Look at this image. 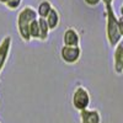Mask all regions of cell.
<instances>
[{"instance_id": "cell-1", "label": "cell", "mask_w": 123, "mask_h": 123, "mask_svg": "<svg viewBox=\"0 0 123 123\" xmlns=\"http://www.w3.org/2000/svg\"><path fill=\"white\" fill-rule=\"evenodd\" d=\"M106 6V37L110 47L113 48L123 37V22L122 16L115 14L113 5Z\"/></svg>"}, {"instance_id": "cell-2", "label": "cell", "mask_w": 123, "mask_h": 123, "mask_svg": "<svg viewBox=\"0 0 123 123\" xmlns=\"http://www.w3.org/2000/svg\"><path fill=\"white\" fill-rule=\"evenodd\" d=\"M37 12L36 10L30 6L26 5L24 7L20 9V11L17 12V17H16V27H17V33L20 36L24 42H30V33H28V27L30 24L33 21L35 18H37Z\"/></svg>"}, {"instance_id": "cell-3", "label": "cell", "mask_w": 123, "mask_h": 123, "mask_svg": "<svg viewBox=\"0 0 123 123\" xmlns=\"http://www.w3.org/2000/svg\"><path fill=\"white\" fill-rule=\"evenodd\" d=\"M90 102L91 95L87 87H85L84 85H78L73 91V95H71V105H73L74 110H76L78 112L83 111L90 106Z\"/></svg>"}, {"instance_id": "cell-4", "label": "cell", "mask_w": 123, "mask_h": 123, "mask_svg": "<svg viewBox=\"0 0 123 123\" xmlns=\"http://www.w3.org/2000/svg\"><path fill=\"white\" fill-rule=\"evenodd\" d=\"M59 54L65 64L73 65L78 63L81 57V48L80 46H63Z\"/></svg>"}, {"instance_id": "cell-5", "label": "cell", "mask_w": 123, "mask_h": 123, "mask_svg": "<svg viewBox=\"0 0 123 123\" xmlns=\"http://www.w3.org/2000/svg\"><path fill=\"white\" fill-rule=\"evenodd\" d=\"M12 46V37L7 35L0 41V75H1L3 70L7 63V59L10 55V50Z\"/></svg>"}, {"instance_id": "cell-6", "label": "cell", "mask_w": 123, "mask_h": 123, "mask_svg": "<svg viewBox=\"0 0 123 123\" xmlns=\"http://www.w3.org/2000/svg\"><path fill=\"white\" fill-rule=\"evenodd\" d=\"M80 123H102V116L96 108H85L79 112Z\"/></svg>"}, {"instance_id": "cell-7", "label": "cell", "mask_w": 123, "mask_h": 123, "mask_svg": "<svg viewBox=\"0 0 123 123\" xmlns=\"http://www.w3.org/2000/svg\"><path fill=\"white\" fill-rule=\"evenodd\" d=\"M80 35L75 27H67L63 33V46H80Z\"/></svg>"}, {"instance_id": "cell-8", "label": "cell", "mask_w": 123, "mask_h": 123, "mask_svg": "<svg viewBox=\"0 0 123 123\" xmlns=\"http://www.w3.org/2000/svg\"><path fill=\"white\" fill-rule=\"evenodd\" d=\"M115 52H113V68L117 75H122L123 73V42H119L113 47Z\"/></svg>"}, {"instance_id": "cell-9", "label": "cell", "mask_w": 123, "mask_h": 123, "mask_svg": "<svg viewBox=\"0 0 123 123\" xmlns=\"http://www.w3.org/2000/svg\"><path fill=\"white\" fill-rule=\"evenodd\" d=\"M44 18H46L47 25H48L50 31H54L55 28H58V26L60 24V14H59V11L54 6L52 7V10L48 12V15Z\"/></svg>"}, {"instance_id": "cell-10", "label": "cell", "mask_w": 123, "mask_h": 123, "mask_svg": "<svg viewBox=\"0 0 123 123\" xmlns=\"http://www.w3.org/2000/svg\"><path fill=\"white\" fill-rule=\"evenodd\" d=\"M38 28H39V39L38 41H47L48 37H49V32L50 30L47 25V21L44 17H38Z\"/></svg>"}, {"instance_id": "cell-11", "label": "cell", "mask_w": 123, "mask_h": 123, "mask_svg": "<svg viewBox=\"0 0 123 123\" xmlns=\"http://www.w3.org/2000/svg\"><path fill=\"white\" fill-rule=\"evenodd\" d=\"M52 7H53V5L49 0H42V1L38 4L37 9H36L37 16L38 17H46L48 15V12L52 10Z\"/></svg>"}, {"instance_id": "cell-12", "label": "cell", "mask_w": 123, "mask_h": 123, "mask_svg": "<svg viewBox=\"0 0 123 123\" xmlns=\"http://www.w3.org/2000/svg\"><path fill=\"white\" fill-rule=\"evenodd\" d=\"M37 18H35L30 24V27H28V33H30L31 39H39V28H38V20Z\"/></svg>"}, {"instance_id": "cell-13", "label": "cell", "mask_w": 123, "mask_h": 123, "mask_svg": "<svg viewBox=\"0 0 123 123\" xmlns=\"http://www.w3.org/2000/svg\"><path fill=\"white\" fill-rule=\"evenodd\" d=\"M21 1L22 0H7V1L4 4L9 10H17L21 5Z\"/></svg>"}, {"instance_id": "cell-14", "label": "cell", "mask_w": 123, "mask_h": 123, "mask_svg": "<svg viewBox=\"0 0 123 123\" xmlns=\"http://www.w3.org/2000/svg\"><path fill=\"white\" fill-rule=\"evenodd\" d=\"M84 3L87 6H90V7H95V6H97L101 3V0H84Z\"/></svg>"}, {"instance_id": "cell-15", "label": "cell", "mask_w": 123, "mask_h": 123, "mask_svg": "<svg viewBox=\"0 0 123 123\" xmlns=\"http://www.w3.org/2000/svg\"><path fill=\"white\" fill-rule=\"evenodd\" d=\"M115 0H101V3H104L105 5H113Z\"/></svg>"}, {"instance_id": "cell-16", "label": "cell", "mask_w": 123, "mask_h": 123, "mask_svg": "<svg viewBox=\"0 0 123 123\" xmlns=\"http://www.w3.org/2000/svg\"><path fill=\"white\" fill-rule=\"evenodd\" d=\"M7 1V0H0V3H1V4H5Z\"/></svg>"}]
</instances>
